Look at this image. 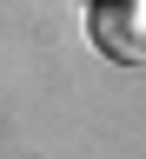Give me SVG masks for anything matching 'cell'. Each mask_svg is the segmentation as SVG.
<instances>
[{
	"mask_svg": "<svg viewBox=\"0 0 146 159\" xmlns=\"http://www.w3.org/2000/svg\"><path fill=\"white\" fill-rule=\"evenodd\" d=\"M87 27L113 66H146V0H93Z\"/></svg>",
	"mask_w": 146,
	"mask_h": 159,
	"instance_id": "6da1fadb",
	"label": "cell"
}]
</instances>
